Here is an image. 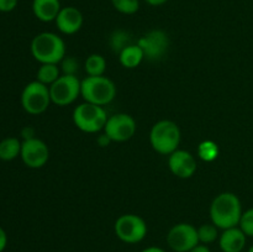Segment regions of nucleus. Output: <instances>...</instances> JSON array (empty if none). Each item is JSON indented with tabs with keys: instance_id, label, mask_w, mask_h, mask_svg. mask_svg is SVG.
<instances>
[{
	"instance_id": "nucleus-12",
	"label": "nucleus",
	"mask_w": 253,
	"mask_h": 252,
	"mask_svg": "<svg viewBox=\"0 0 253 252\" xmlns=\"http://www.w3.org/2000/svg\"><path fill=\"white\" fill-rule=\"evenodd\" d=\"M20 157L29 168H34V169L41 168L46 165L49 158L48 146L36 137L24 140Z\"/></svg>"
},
{
	"instance_id": "nucleus-17",
	"label": "nucleus",
	"mask_w": 253,
	"mask_h": 252,
	"mask_svg": "<svg viewBox=\"0 0 253 252\" xmlns=\"http://www.w3.org/2000/svg\"><path fill=\"white\" fill-rule=\"evenodd\" d=\"M143 59H145V54H143L142 48L135 43L127 46L119 53V61H120L121 66L127 69H133L138 67Z\"/></svg>"
},
{
	"instance_id": "nucleus-14",
	"label": "nucleus",
	"mask_w": 253,
	"mask_h": 252,
	"mask_svg": "<svg viewBox=\"0 0 253 252\" xmlns=\"http://www.w3.org/2000/svg\"><path fill=\"white\" fill-rule=\"evenodd\" d=\"M56 26L64 35H74L82 29L84 22L83 14L79 9L74 6L62 7L59 14L57 15Z\"/></svg>"
},
{
	"instance_id": "nucleus-32",
	"label": "nucleus",
	"mask_w": 253,
	"mask_h": 252,
	"mask_svg": "<svg viewBox=\"0 0 253 252\" xmlns=\"http://www.w3.org/2000/svg\"><path fill=\"white\" fill-rule=\"evenodd\" d=\"M247 252H253V245H252L251 247H250V249H249V251H247Z\"/></svg>"
},
{
	"instance_id": "nucleus-5",
	"label": "nucleus",
	"mask_w": 253,
	"mask_h": 252,
	"mask_svg": "<svg viewBox=\"0 0 253 252\" xmlns=\"http://www.w3.org/2000/svg\"><path fill=\"white\" fill-rule=\"evenodd\" d=\"M108 119L104 106L94 105L86 101L77 106L73 111L74 125L83 132L95 133L104 130Z\"/></svg>"
},
{
	"instance_id": "nucleus-25",
	"label": "nucleus",
	"mask_w": 253,
	"mask_h": 252,
	"mask_svg": "<svg viewBox=\"0 0 253 252\" xmlns=\"http://www.w3.org/2000/svg\"><path fill=\"white\" fill-rule=\"evenodd\" d=\"M239 226L241 227L242 231L246 234V236L253 237V208L246 210V211L242 214Z\"/></svg>"
},
{
	"instance_id": "nucleus-18",
	"label": "nucleus",
	"mask_w": 253,
	"mask_h": 252,
	"mask_svg": "<svg viewBox=\"0 0 253 252\" xmlns=\"http://www.w3.org/2000/svg\"><path fill=\"white\" fill-rule=\"evenodd\" d=\"M21 145L16 137H6L0 141V160L12 161L21 153Z\"/></svg>"
},
{
	"instance_id": "nucleus-20",
	"label": "nucleus",
	"mask_w": 253,
	"mask_h": 252,
	"mask_svg": "<svg viewBox=\"0 0 253 252\" xmlns=\"http://www.w3.org/2000/svg\"><path fill=\"white\" fill-rule=\"evenodd\" d=\"M84 67L89 77H100L106 69V61L101 54L93 53L86 58Z\"/></svg>"
},
{
	"instance_id": "nucleus-27",
	"label": "nucleus",
	"mask_w": 253,
	"mask_h": 252,
	"mask_svg": "<svg viewBox=\"0 0 253 252\" xmlns=\"http://www.w3.org/2000/svg\"><path fill=\"white\" fill-rule=\"evenodd\" d=\"M19 0H0V12H10L17 6Z\"/></svg>"
},
{
	"instance_id": "nucleus-31",
	"label": "nucleus",
	"mask_w": 253,
	"mask_h": 252,
	"mask_svg": "<svg viewBox=\"0 0 253 252\" xmlns=\"http://www.w3.org/2000/svg\"><path fill=\"white\" fill-rule=\"evenodd\" d=\"M141 252H166V251L163 249H161V247L151 246V247H147V249H145L143 251H141Z\"/></svg>"
},
{
	"instance_id": "nucleus-9",
	"label": "nucleus",
	"mask_w": 253,
	"mask_h": 252,
	"mask_svg": "<svg viewBox=\"0 0 253 252\" xmlns=\"http://www.w3.org/2000/svg\"><path fill=\"white\" fill-rule=\"evenodd\" d=\"M167 244L174 252H189L200 244L198 229L187 222L174 225L167 234Z\"/></svg>"
},
{
	"instance_id": "nucleus-13",
	"label": "nucleus",
	"mask_w": 253,
	"mask_h": 252,
	"mask_svg": "<svg viewBox=\"0 0 253 252\" xmlns=\"http://www.w3.org/2000/svg\"><path fill=\"white\" fill-rule=\"evenodd\" d=\"M168 167L170 172L178 178L187 179L194 175L197 170V161L194 156L184 150H177L170 153L168 158Z\"/></svg>"
},
{
	"instance_id": "nucleus-26",
	"label": "nucleus",
	"mask_w": 253,
	"mask_h": 252,
	"mask_svg": "<svg viewBox=\"0 0 253 252\" xmlns=\"http://www.w3.org/2000/svg\"><path fill=\"white\" fill-rule=\"evenodd\" d=\"M78 69V62L73 57H64L62 61V71L64 74L69 76H76V72Z\"/></svg>"
},
{
	"instance_id": "nucleus-16",
	"label": "nucleus",
	"mask_w": 253,
	"mask_h": 252,
	"mask_svg": "<svg viewBox=\"0 0 253 252\" xmlns=\"http://www.w3.org/2000/svg\"><path fill=\"white\" fill-rule=\"evenodd\" d=\"M61 9L62 6L59 0H34L32 1L34 15L42 22L54 21Z\"/></svg>"
},
{
	"instance_id": "nucleus-21",
	"label": "nucleus",
	"mask_w": 253,
	"mask_h": 252,
	"mask_svg": "<svg viewBox=\"0 0 253 252\" xmlns=\"http://www.w3.org/2000/svg\"><path fill=\"white\" fill-rule=\"evenodd\" d=\"M130 44H132L131 43L130 35L126 31H124V30H116V31L111 34L110 46L113 51L116 52V53H120L124 48H126Z\"/></svg>"
},
{
	"instance_id": "nucleus-23",
	"label": "nucleus",
	"mask_w": 253,
	"mask_h": 252,
	"mask_svg": "<svg viewBox=\"0 0 253 252\" xmlns=\"http://www.w3.org/2000/svg\"><path fill=\"white\" fill-rule=\"evenodd\" d=\"M114 9L124 15H133L140 9V0H111Z\"/></svg>"
},
{
	"instance_id": "nucleus-24",
	"label": "nucleus",
	"mask_w": 253,
	"mask_h": 252,
	"mask_svg": "<svg viewBox=\"0 0 253 252\" xmlns=\"http://www.w3.org/2000/svg\"><path fill=\"white\" fill-rule=\"evenodd\" d=\"M198 153H199V157L203 161L211 162V161H214L219 156V147L212 141H204V142L200 143Z\"/></svg>"
},
{
	"instance_id": "nucleus-1",
	"label": "nucleus",
	"mask_w": 253,
	"mask_h": 252,
	"mask_svg": "<svg viewBox=\"0 0 253 252\" xmlns=\"http://www.w3.org/2000/svg\"><path fill=\"white\" fill-rule=\"evenodd\" d=\"M242 205L239 197L231 192H224L217 195L210 205L211 222L217 229L226 230L239 226L241 220Z\"/></svg>"
},
{
	"instance_id": "nucleus-22",
	"label": "nucleus",
	"mask_w": 253,
	"mask_h": 252,
	"mask_svg": "<svg viewBox=\"0 0 253 252\" xmlns=\"http://www.w3.org/2000/svg\"><path fill=\"white\" fill-rule=\"evenodd\" d=\"M198 237H199V242L203 245L212 244L216 241L219 237V232H217V227L214 224H204L200 227H198Z\"/></svg>"
},
{
	"instance_id": "nucleus-30",
	"label": "nucleus",
	"mask_w": 253,
	"mask_h": 252,
	"mask_svg": "<svg viewBox=\"0 0 253 252\" xmlns=\"http://www.w3.org/2000/svg\"><path fill=\"white\" fill-rule=\"evenodd\" d=\"M145 1L151 6H161V5L166 4L168 0H145Z\"/></svg>"
},
{
	"instance_id": "nucleus-8",
	"label": "nucleus",
	"mask_w": 253,
	"mask_h": 252,
	"mask_svg": "<svg viewBox=\"0 0 253 252\" xmlns=\"http://www.w3.org/2000/svg\"><path fill=\"white\" fill-rule=\"evenodd\" d=\"M82 82L77 76L63 74L49 85L52 103L58 106H67L74 103L81 95Z\"/></svg>"
},
{
	"instance_id": "nucleus-3",
	"label": "nucleus",
	"mask_w": 253,
	"mask_h": 252,
	"mask_svg": "<svg viewBox=\"0 0 253 252\" xmlns=\"http://www.w3.org/2000/svg\"><path fill=\"white\" fill-rule=\"evenodd\" d=\"M150 142L156 152L169 156L180 143L179 126L172 120L158 121L151 128Z\"/></svg>"
},
{
	"instance_id": "nucleus-11",
	"label": "nucleus",
	"mask_w": 253,
	"mask_h": 252,
	"mask_svg": "<svg viewBox=\"0 0 253 252\" xmlns=\"http://www.w3.org/2000/svg\"><path fill=\"white\" fill-rule=\"evenodd\" d=\"M137 44L142 48L145 58L156 62L162 59L168 52L169 39H168V35L162 30H152L143 35L138 40Z\"/></svg>"
},
{
	"instance_id": "nucleus-10",
	"label": "nucleus",
	"mask_w": 253,
	"mask_h": 252,
	"mask_svg": "<svg viewBox=\"0 0 253 252\" xmlns=\"http://www.w3.org/2000/svg\"><path fill=\"white\" fill-rule=\"evenodd\" d=\"M136 121L131 115L125 113L110 116L105 124V135L113 142H125L132 138L136 132Z\"/></svg>"
},
{
	"instance_id": "nucleus-2",
	"label": "nucleus",
	"mask_w": 253,
	"mask_h": 252,
	"mask_svg": "<svg viewBox=\"0 0 253 252\" xmlns=\"http://www.w3.org/2000/svg\"><path fill=\"white\" fill-rule=\"evenodd\" d=\"M31 54L41 64H58L66 57L64 41L53 32H41L32 39Z\"/></svg>"
},
{
	"instance_id": "nucleus-6",
	"label": "nucleus",
	"mask_w": 253,
	"mask_h": 252,
	"mask_svg": "<svg viewBox=\"0 0 253 252\" xmlns=\"http://www.w3.org/2000/svg\"><path fill=\"white\" fill-rule=\"evenodd\" d=\"M51 103L49 86L40 83L39 81L27 84L21 93L22 108L27 114H31V115H40L44 113Z\"/></svg>"
},
{
	"instance_id": "nucleus-28",
	"label": "nucleus",
	"mask_w": 253,
	"mask_h": 252,
	"mask_svg": "<svg viewBox=\"0 0 253 252\" xmlns=\"http://www.w3.org/2000/svg\"><path fill=\"white\" fill-rule=\"evenodd\" d=\"M7 245V235L5 232V230L0 226V252L4 251L6 249Z\"/></svg>"
},
{
	"instance_id": "nucleus-7",
	"label": "nucleus",
	"mask_w": 253,
	"mask_h": 252,
	"mask_svg": "<svg viewBox=\"0 0 253 252\" xmlns=\"http://www.w3.org/2000/svg\"><path fill=\"white\" fill-rule=\"evenodd\" d=\"M115 235L125 244H138L147 235V224L135 214H124L118 217L114 225Z\"/></svg>"
},
{
	"instance_id": "nucleus-29",
	"label": "nucleus",
	"mask_w": 253,
	"mask_h": 252,
	"mask_svg": "<svg viewBox=\"0 0 253 252\" xmlns=\"http://www.w3.org/2000/svg\"><path fill=\"white\" fill-rule=\"evenodd\" d=\"M189 252H210L209 247L207 246V245H197V246L194 247V249L190 250Z\"/></svg>"
},
{
	"instance_id": "nucleus-19",
	"label": "nucleus",
	"mask_w": 253,
	"mask_h": 252,
	"mask_svg": "<svg viewBox=\"0 0 253 252\" xmlns=\"http://www.w3.org/2000/svg\"><path fill=\"white\" fill-rule=\"evenodd\" d=\"M59 77H61V74H59V68L57 64H41V67L37 71V81L47 86L52 85Z\"/></svg>"
},
{
	"instance_id": "nucleus-4",
	"label": "nucleus",
	"mask_w": 253,
	"mask_h": 252,
	"mask_svg": "<svg viewBox=\"0 0 253 252\" xmlns=\"http://www.w3.org/2000/svg\"><path fill=\"white\" fill-rule=\"evenodd\" d=\"M81 95L86 103L104 106L115 99L116 86L108 77H86L82 81Z\"/></svg>"
},
{
	"instance_id": "nucleus-15",
	"label": "nucleus",
	"mask_w": 253,
	"mask_h": 252,
	"mask_svg": "<svg viewBox=\"0 0 253 252\" xmlns=\"http://www.w3.org/2000/svg\"><path fill=\"white\" fill-rule=\"evenodd\" d=\"M247 236L240 226L230 227L220 235L219 245L222 252H242L246 246Z\"/></svg>"
}]
</instances>
